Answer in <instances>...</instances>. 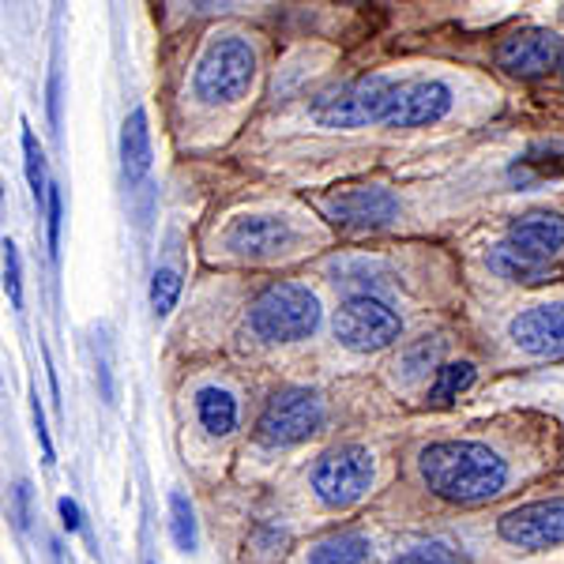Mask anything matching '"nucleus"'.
<instances>
[{
  "mask_svg": "<svg viewBox=\"0 0 564 564\" xmlns=\"http://www.w3.org/2000/svg\"><path fill=\"white\" fill-rule=\"evenodd\" d=\"M417 475L433 497L448 505H481L505 494L508 463L489 444L478 441H436L417 452Z\"/></svg>",
  "mask_w": 564,
  "mask_h": 564,
  "instance_id": "f257e3e1",
  "label": "nucleus"
},
{
  "mask_svg": "<svg viewBox=\"0 0 564 564\" xmlns=\"http://www.w3.org/2000/svg\"><path fill=\"white\" fill-rule=\"evenodd\" d=\"M321 324V302L302 282H271L249 305V327L263 343L308 339Z\"/></svg>",
  "mask_w": 564,
  "mask_h": 564,
  "instance_id": "f03ea898",
  "label": "nucleus"
},
{
  "mask_svg": "<svg viewBox=\"0 0 564 564\" xmlns=\"http://www.w3.org/2000/svg\"><path fill=\"white\" fill-rule=\"evenodd\" d=\"M257 79V50L241 34H218L207 42V50L199 53L196 72H193V90L199 102L218 106L234 102Z\"/></svg>",
  "mask_w": 564,
  "mask_h": 564,
  "instance_id": "7ed1b4c3",
  "label": "nucleus"
},
{
  "mask_svg": "<svg viewBox=\"0 0 564 564\" xmlns=\"http://www.w3.org/2000/svg\"><path fill=\"white\" fill-rule=\"evenodd\" d=\"M399 79L361 76L350 84H335L313 98V121L324 129H361V124H384Z\"/></svg>",
  "mask_w": 564,
  "mask_h": 564,
  "instance_id": "20e7f679",
  "label": "nucleus"
},
{
  "mask_svg": "<svg viewBox=\"0 0 564 564\" xmlns=\"http://www.w3.org/2000/svg\"><path fill=\"white\" fill-rule=\"evenodd\" d=\"M324 425V399L313 388H282L257 417V441L263 448H290L308 441Z\"/></svg>",
  "mask_w": 564,
  "mask_h": 564,
  "instance_id": "39448f33",
  "label": "nucleus"
},
{
  "mask_svg": "<svg viewBox=\"0 0 564 564\" xmlns=\"http://www.w3.org/2000/svg\"><path fill=\"white\" fill-rule=\"evenodd\" d=\"M403 335V321L377 294H354L335 308V339L354 354H377Z\"/></svg>",
  "mask_w": 564,
  "mask_h": 564,
  "instance_id": "423d86ee",
  "label": "nucleus"
},
{
  "mask_svg": "<svg viewBox=\"0 0 564 564\" xmlns=\"http://www.w3.org/2000/svg\"><path fill=\"white\" fill-rule=\"evenodd\" d=\"M372 456L361 444H343V448L327 452L313 467V489L327 508H350L369 494L372 486Z\"/></svg>",
  "mask_w": 564,
  "mask_h": 564,
  "instance_id": "0eeeda50",
  "label": "nucleus"
},
{
  "mask_svg": "<svg viewBox=\"0 0 564 564\" xmlns=\"http://www.w3.org/2000/svg\"><path fill=\"white\" fill-rule=\"evenodd\" d=\"M324 215L332 218L339 230L350 234H372L384 230L399 218V199L388 193V188L377 185H354V188H339V193L324 196Z\"/></svg>",
  "mask_w": 564,
  "mask_h": 564,
  "instance_id": "6e6552de",
  "label": "nucleus"
},
{
  "mask_svg": "<svg viewBox=\"0 0 564 564\" xmlns=\"http://www.w3.org/2000/svg\"><path fill=\"white\" fill-rule=\"evenodd\" d=\"M497 65L516 79H539L550 72L564 68V39L542 26H527V31L508 34L497 45Z\"/></svg>",
  "mask_w": 564,
  "mask_h": 564,
  "instance_id": "1a4fd4ad",
  "label": "nucleus"
},
{
  "mask_svg": "<svg viewBox=\"0 0 564 564\" xmlns=\"http://www.w3.org/2000/svg\"><path fill=\"white\" fill-rule=\"evenodd\" d=\"M497 534L508 545L520 550H550V545H564V497L531 500L512 512L500 516Z\"/></svg>",
  "mask_w": 564,
  "mask_h": 564,
  "instance_id": "9d476101",
  "label": "nucleus"
},
{
  "mask_svg": "<svg viewBox=\"0 0 564 564\" xmlns=\"http://www.w3.org/2000/svg\"><path fill=\"white\" fill-rule=\"evenodd\" d=\"M294 226L282 215H241L226 226L223 245L241 260H275L294 245Z\"/></svg>",
  "mask_w": 564,
  "mask_h": 564,
  "instance_id": "9b49d317",
  "label": "nucleus"
},
{
  "mask_svg": "<svg viewBox=\"0 0 564 564\" xmlns=\"http://www.w3.org/2000/svg\"><path fill=\"white\" fill-rule=\"evenodd\" d=\"M452 87L441 84V79H403L395 87V98H391L388 121L391 129H422V124H436L441 117H448L452 109Z\"/></svg>",
  "mask_w": 564,
  "mask_h": 564,
  "instance_id": "f8f14e48",
  "label": "nucleus"
},
{
  "mask_svg": "<svg viewBox=\"0 0 564 564\" xmlns=\"http://www.w3.org/2000/svg\"><path fill=\"white\" fill-rule=\"evenodd\" d=\"M508 335L531 358H561L564 354V302L531 305L508 324Z\"/></svg>",
  "mask_w": 564,
  "mask_h": 564,
  "instance_id": "ddd939ff",
  "label": "nucleus"
},
{
  "mask_svg": "<svg viewBox=\"0 0 564 564\" xmlns=\"http://www.w3.org/2000/svg\"><path fill=\"white\" fill-rule=\"evenodd\" d=\"M508 241L539 260H553L564 249V215L550 212V207H531V212L512 218Z\"/></svg>",
  "mask_w": 564,
  "mask_h": 564,
  "instance_id": "4468645a",
  "label": "nucleus"
},
{
  "mask_svg": "<svg viewBox=\"0 0 564 564\" xmlns=\"http://www.w3.org/2000/svg\"><path fill=\"white\" fill-rule=\"evenodd\" d=\"M508 177L520 188L545 185V181L564 177V143H531L523 154L508 162Z\"/></svg>",
  "mask_w": 564,
  "mask_h": 564,
  "instance_id": "2eb2a0df",
  "label": "nucleus"
},
{
  "mask_svg": "<svg viewBox=\"0 0 564 564\" xmlns=\"http://www.w3.org/2000/svg\"><path fill=\"white\" fill-rule=\"evenodd\" d=\"M151 170V129H148V113L132 109L121 124V174L124 185L140 188L143 177Z\"/></svg>",
  "mask_w": 564,
  "mask_h": 564,
  "instance_id": "dca6fc26",
  "label": "nucleus"
},
{
  "mask_svg": "<svg viewBox=\"0 0 564 564\" xmlns=\"http://www.w3.org/2000/svg\"><path fill=\"white\" fill-rule=\"evenodd\" d=\"M489 271H497L500 279H512V282H523V286H539V282H545L553 275V268H550V260H539V257H531V252H523V249H516L512 241H500L489 249Z\"/></svg>",
  "mask_w": 564,
  "mask_h": 564,
  "instance_id": "f3484780",
  "label": "nucleus"
},
{
  "mask_svg": "<svg viewBox=\"0 0 564 564\" xmlns=\"http://www.w3.org/2000/svg\"><path fill=\"white\" fill-rule=\"evenodd\" d=\"M196 417L212 436H226L238 430V399L226 388H199L196 391Z\"/></svg>",
  "mask_w": 564,
  "mask_h": 564,
  "instance_id": "a211bd4d",
  "label": "nucleus"
},
{
  "mask_svg": "<svg viewBox=\"0 0 564 564\" xmlns=\"http://www.w3.org/2000/svg\"><path fill=\"white\" fill-rule=\"evenodd\" d=\"M369 561V539L358 531L332 534L308 553V564H366Z\"/></svg>",
  "mask_w": 564,
  "mask_h": 564,
  "instance_id": "6ab92c4d",
  "label": "nucleus"
},
{
  "mask_svg": "<svg viewBox=\"0 0 564 564\" xmlns=\"http://www.w3.org/2000/svg\"><path fill=\"white\" fill-rule=\"evenodd\" d=\"M470 384H475V366H470V361H448V366H436L430 399L433 403H448V399H456L459 391H467Z\"/></svg>",
  "mask_w": 564,
  "mask_h": 564,
  "instance_id": "aec40b11",
  "label": "nucleus"
},
{
  "mask_svg": "<svg viewBox=\"0 0 564 564\" xmlns=\"http://www.w3.org/2000/svg\"><path fill=\"white\" fill-rule=\"evenodd\" d=\"M23 162H26V181H31L34 204L45 207L53 181H50V174H45V154H42V148H39V135H34L31 129H23Z\"/></svg>",
  "mask_w": 564,
  "mask_h": 564,
  "instance_id": "412c9836",
  "label": "nucleus"
},
{
  "mask_svg": "<svg viewBox=\"0 0 564 564\" xmlns=\"http://www.w3.org/2000/svg\"><path fill=\"white\" fill-rule=\"evenodd\" d=\"M177 297H181V275H177L174 268H159V271H154V279H151V308H154V316H159V321H166V316L174 313Z\"/></svg>",
  "mask_w": 564,
  "mask_h": 564,
  "instance_id": "4be33fe9",
  "label": "nucleus"
},
{
  "mask_svg": "<svg viewBox=\"0 0 564 564\" xmlns=\"http://www.w3.org/2000/svg\"><path fill=\"white\" fill-rule=\"evenodd\" d=\"M170 527H174L177 550L193 553L196 550V516H193V505H188L185 494L170 497Z\"/></svg>",
  "mask_w": 564,
  "mask_h": 564,
  "instance_id": "5701e85b",
  "label": "nucleus"
},
{
  "mask_svg": "<svg viewBox=\"0 0 564 564\" xmlns=\"http://www.w3.org/2000/svg\"><path fill=\"white\" fill-rule=\"evenodd\" d=\"M436 358H441V339H417L414 347L403 350V358H399V369H403V380H417L425 369L436 366Z\"/></svg>",
  "mask_w": 564,
  "mask_h": 564,
  "instance_id": "b1692460",
  "label": "nucleus"
},
{
  "mask_svg": "<svg viewBox=\"0 0 564 564\" xmlns=\"http://www.w3.org/2000/svg\"><path fill=\"white\" fill-rule=\"evenodd\" d=\"M391 564H463V557L452 545L444 542H425V545H414V550H406L403 557H395Z\"/></svg>",
  "mask_w": 564,
  "mask_h": 564,
  "instance_id": "393cba45",
  "label": "nucleus"
},
{
  "mask_svg": "<svg viewBox=\"0 0 564 564\" xmlns=\"http://www.w3.org/2000/svg\"><path fill=\"white\" fill-rule=\"evenodd\" d=\"M4 290L8 302L15 308L23 305V263H20V249L12 241H4Z\"/></svg>",
  "mask_w": 564,
  "mask_h": 564,
  "instance_id": "a878e982",
  "label": "nucleus"
},
{
  "mask_svg": "<svg viewBox=\"0 0 564 564\" xmlns=\"http://www.w3.org/2000/svg\"><path fill=\"white\" fill-rule=\"evenodd\" d=\"M45 218H50V252L57 257L61 249V218H65V199H61V188H50V199H45Z\"/></svg>",
  "mask_w": 564,
  "mask_h": 564,
  "instance_id": "bb28decb",
  "label": "nucleus"
},
{
  "mask_svg": "<svg viewBox=\"0 0 564 564\" xmlns=\"http://www.w3.org/2000/svg\"><path fill=\"white\" fill-rule=\"evenodd\" d=\"M31 411H34V425H39L42 456H45V463H53V441H50V430H45V414H42V403H39V399L31 403Z\"/></svg>",
  "mask_w": 564,
  "mask_h": 564,
  "instance_id": "cd10ccee",
  "label": "nucleus"
},
{
  "mask_svg": "<svg viewBox=\"0 0 564 564\" xmlns=\"http://www.w3.org/2000/svg\"><path fill=\"white\" fill-rule=\"evenodd\" d=\"M15 516H20V527H26L31 523V486H26V481H20V486H15Z\"/></svg>",
  "mask_w": 564,
  "mask_h": 564,
  "instance_id": "c85d7f7f",
  "label": "nucleus"
},
{
  "mask_svg": "<svg viewBox=\"0 0 564 564\" xmlns=\"http://www.w3.org/2000/svg\"><path fill=\"white\" fill-rule=\"evenodd\" d=\"M57 508H61V523H65L68 531H79V527H84V520H79V505H76V500L61 497Z\"/></svg>",
  "mask_w": 564,
  "mask_h": 564,
  "instance_id": "c756f323",
  "label": "nucleus"
},
{
  "mask_svg": "<svg viewBox=\"0 0 564 564\" xmlns=\"http://www.w3.org/2000/svg\"><path fill=\"white\" fill-rule=\"evenodd\" d=\"M57 106H61V79H57V76H53V79H50V121H53V124H57V121H61Z\"/></svg>",
  "mask_w": 564,
  "mask_h": 564,
  "instance_id": "7c9ffc66",
  "label": "nucleus"
},
{
  "mask_svg": "<svg viewBox=\"0 0 564 564\" xmlns=\"http://www.w3.org/2000/svg\"><path fill=\"white\" fill-rule=\"evenodd\" d=\"M561 72H564V68H561Z\"/></svg>",
  "mask_w": 564,
  "mask_h": 564,
  "instance_id": "2f4dec72",
  "label": "nucleus"
}]
</instances>
